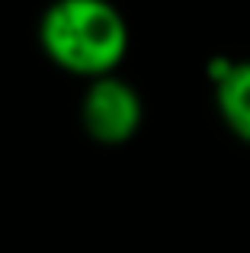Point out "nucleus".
I'll return each instance as SVG.
<instances>
[{
	"label": "nucleus",
	"instance_id": "1",
	"mask_svg": "<svg viewBox=\"0 0 250 253\" xmlns=\"http://www.w3.org/2000/svg\"><path fill=\"white\" fill-rule=\"evenodd\" d=\"M39 45L61 71L96 81L122 64L128 26L109 0H55L39 19Z\"/></svg>",
	"mask_w": 250,
	"mask_h": 253
},
{
	"label": "nucleus",
	"instance_id": "2",
	"mask_svg": "<svg viewBox=\"0 0 250 253\" xmlns=\"http://www.w3.org/2000/svg\"><path fill=\"white\" fill-rule=\"evenodd\" d=\"M141 119H144L141 96L128 81L116 74L90 81L81 103V122L93 141L109 144V148L125 144L141 128Z\"/></svg>",
	"mask_w": 250,
	"mask_h": 253
},
{
	"label": "nucleus",
	"instance_id": "3",
	"mask_svg": "<svg viewBox=\"0 0 250 253\" xmlns=\"http://www.w3.org/2000/svg\"><path fill=\"white\" fill-rule=\"evenodd\" d=\"M215 106L231 135L250 144V61H234L231 71L215 84Z\"/></svg>",
	"mask_w": 250,
	"mask_h": 253
}]
</instances>
